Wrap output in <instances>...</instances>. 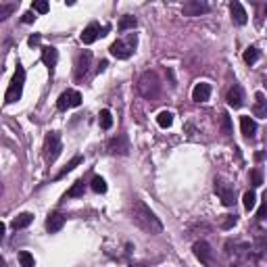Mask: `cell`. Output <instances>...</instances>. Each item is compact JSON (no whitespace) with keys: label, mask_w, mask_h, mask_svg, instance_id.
Segmentation results:
<instances>
[{"label":"cell","mask_w":267,"mask_h":267,"mask_svg":"<svg viewBox=\"0 0 267 267\" xmlns=\"http://www.w3.org/2000/svg\"><path fill=\"white\" fill-rule=\"evenodd\" d=\"M225 255L232 267H257L259 255L255 246L242 240H227L225 242Z\"/></svg>","instance_id":"6da1fadb"},{"label":"cell","mask_w":267,"mask_h":267,"mask_svg":"<svg viewBox=\"0 0 267 267\" xmlns=\"http://www.w3.org/2000/svg\"><path fill=\"white\" fill-rule=\"evenodd\" d=\"M132 219L140 230H144V232L150 234V236H159L163 232L161 219H159L155 215V211H150V207L146 203H142V201L132 203Z\"/></svg>","instance_id":"7a4b0ae2"},{"label":"cell","mask_w":267,"mask_h":267,"mask_svg":"<svg viewBox=\"0 0 267 267\" xmlns=\"http://www.w3.org/2000/svg\"><path fill=\"white\" fill-rule=\"evenodd\" d=\"M138 92L152 100L159 96V92H161V82H159V75L155 73V71H146V73H142L140 80H138Z\"/></svg>","instance_id":"3957f363"},{"label":"cell","mask_w":267,"mask_h":267,"mask_svg":"<svg viewBox=\"0 0 267 267\" xmlns=\"http://www.w3.org/2000/svg\"><path fill=\"white\" fill-rule=\"evenodd\" d=\"M23 84H25V69H23L21 65H17L15 75H13V82H11V86H9L7 94H5L7 104L17 102V100L21 98V94H23Z\"/></svg>","instance_id":"277c9868"},{"label":"cell","mask_w":267,"mask_h":267,"mask_svg":"<svg viewBox=\"0 0 267 267\" xmlns=\"http://www.w3.org/2000/svg\"><path fill=\"white\" fill-rule=\"evenodd\" d=\"M136 42H138V38L132 33L128 40H117V42H113L111 44V55L115 57V59H121V61H126V59H130L132 55H134V48H136Z\"/></svg>","instance_id":"5b68a950"},{"label":"cell","mask_w":267,"mask_h":267,"mask_svg":"<svg viewBox=\"0 0 267 267\" xmlns=\"http://www.w3.org/2000/svg\"><path fill=\"white\" fill-rule=\"evenodd\" d=\"M63 146H61V136L59 132H50L46 136V142H44V159H46V163H55L57 161V157L61 155Z\"/></svg>","instance_id":"8992f818"},{"label":"cell","mask_w":267,"mask_h":267,"mask_svg":"<svg viewBox=\"0 0 267 267\" xmlns=\"http://www.w3.org/2000/svg\"><path fill=\"white\" fill-rule=\"evenodd\" d=\"M192 251H194V257H197L203 265H207V267H217V261H215V257H213V248L209 246V242H205V240L194 242Z\"/></svg>","instance_id":"52a82bcc"},{"label":"cell","mask_w":267,"mask_h":267,"mask_svg":"<svg viewBox=\"0 0 267 267\" xmlns=\"http://www.w3.org/2000/svg\"><path fill=\"white\" fill-rule=\"evenodd\" d=\"M82 104V94L78 90H65L61 96H59V111H67V109H73V106H80Z\"/></svg>","instance_id":"ba28073f"},{"label":"cell","mask_w":267,"mask_h":267,"mask_svg":"<svg viewBox=\"0 0 267 267\" xmlns=\"http://www.w3.org/2000/svg\"><path fill=\"white\" fill-rule=\"evenodd\" d=\"M215 194L219 197V201L225 205V207H232L234 205V188L225 184L223 180H215Z\"/></svg>","instance_id":"9c48e42d"},{"label":"cell","mask_w":267,"mask_h":267,"mask_svg":"<svg viewBox=\"0 0 267 267\" xmlns=\"http://www.w3.org/2000/svg\"><path fill=\"white\" fill-rule=\"evenodd\" d=\"M90 63H92V52L90 50L80 52L78 61H75V80H84V75L88 73V69H90Z\"/></svg>","instance_id":"30bf717a"},{"label":"cell","mask_w":267,"mask_h":267,"mask_svg":"<svg viewBox=\"0 0 267 267\" xmlns=\"http://www.w3.org/2000/svg\"><path fill=\"white\" fill-rule=\"evenodd\" d=\"M106 148H109L111 155H128L130 152V142H128V138L123 136V134H119V136H115V138L109 140Z\"/></svg>","instance_id":"8fae6325"},{"label":"cell","mask_w":267,"mask_h":267,"mask_svg":"<svg viewBox=\"0 0 267 267\" xmlns=\"http://www.w3.org/2000/svg\"><path fill=\"white\" fill-rule=\"evenodd\" d=\"M205 13H209V5L203 3V0H188L184 5V15L188 17H201Z\"/></svg>","instance_id":"7c38bea8"},{"label":"cell","mask_w":267,"mask_h":267,"mask_svg":"<svg viewBox=\"0 0 267 267\" xmlns=\"http://www.w3.org/2000/svg\"><path fill=\"white\" fill-rule=\"evenodd\" d=\"M227 104L232 106V109H240V106L244 104V92H242V88L240 86H234V88H230V92H227Z\"/></svg>","instance_id":"4fadbf2b"},{"label":"cell","mask_w":267,"mask_h":267,"mask_svg":"<svg viewBox=\"0 0 267 267\" xmlns=\"http://www.w3.org/2000/svg\"><path fill=\"white\" fill-rule=\"evenodd\" d=\"M209 98H211V86L209 84L201 82V84L194 86V90H192V100L194 102H207Z\"/></svg>","instance_id":"5bb4252c"},{"label":"cell","mask_w":267,"mask_h":267,"mask_svg":"<svg viewBox=\"0 0 267 267\" xmlns=\"http://www.w3.org/2000/svg\"><path fill=\"white\" fill-rule=\"evenodd\" d=\"M100 31H104V29H100L98 23H90V25H88V27L84 29V33H82V42H84V44H92V42H96L98 35H102Z\"/></svg>","instance_id":"9a60e30c"},{"label":"cell","mask_w":267,"mask_h":267,"mask_svg":"<svg viewBox=\"0 0 267 267\" xmlns=\"http://www.w3.org/2000/svg\"><path fill=\"white\" fill-rule=\"evenodd\" d=\"M230 13H232V21L238 23V25H246L248 21V17H246V11L240 3H232L230 5Z\"/></svg>","instance_id":"2e32d148"},{"label":"cell","mask_w":267,"mask_h":267,"mask_svg":"<svg viewBox=\"0 0 267 267\" xmlns=\"http://www.w3.org/2000/svg\"><path fill=\"white\" fill-rule=\"evenodd\" d=\"M63 225H65V217L61 213H52V215L46 219V230L50 234H57L59 230H63Z\"/></svg>","instance_id":"e0dca14e"},{"label":"cell","mask_w":267,"mask_h":267,"mask_svg":"<svg viewBox=\"0 0 267 267\" xmlns=\"http://www.w3.org/2000/svg\"><path fill=\"white\" fill-rule=\"evenodd\" d=\"M59 61V50L55 46H44L42 48V63L46 67H55Z\"/></svg>","instance_id":"ac0fdd59"},{"label":"cell","mask_w":267,"mask_h":267,"mask_svg":"<svg viewBox=\"0 0 267 267\" xmlns=\"http://www.w3.org/2000/svg\"><path fill=\"white\" fill-rule=\"evenodd\" d=\"M253 113H255V117H267V98H265L263 92H257V94H255Z\"/></svg>","instance_id":"d6986e66"},{"label":"cell","mask_w":267,"mask_h":267,"mask_svg":"<svg viewBox=\"0 0 267 267\" xmlns=\"http://www.w3.org/2000/svg\"><path fill=\"white\" fill-rule=\"evenodd\" d=\"M240 130H242V134L246 138H253L257 134V123L251 117H248V115H244V117H240Z\"/></svg>","instance_id":"ffe728a7"},{"label":"cell","mask_w":267,"mask_h":267,"mask_svg":"<svg viewBox=\"0 0 267 267\" xmlns=\"http://www.w3.org/2000/svg\"><path fill=\"white\" fill-rule=\"evenodd\" d=\"M255 251L257 255H267V232L255 230Z\"/></svg>","instance_id":"44dd1931"},{"label":"cell","mask_w":267,"mask_h":267,"mask_svg":"<svg viewBox=\"0 0 267 267\" xmlns=\"http://www.w3.org/2000/svg\"><path fill=\"white\" fill-rule=\"evenodd\" d=\"M33 221V215L31 213H21V215H17L15 219H13V230H23V227H27L29 223Z\"/></svg>","instance_id":"7402d4cb"},{"label":"cell","mask_w":267,"mask_h":267,"mask_svg":"<svg viewBox=\"0 0 267 267\" xmlns=\"http://www.w3.org/2000/svg\"><path fill=\"white\" fill-rule=\"evenodd\" d=\"M82 161H84V157H82V155H75V157L71 159V161L65 165V169H61V171L57 173V180H61V177H63V175H67L69 171H73V169H75V167H78Z\"/></svg>","instance_id":"603a6c76"},{"label":"cell","mask_w":267,"mask_h":267,"mask_svg":"<svg viewBox=\"0 0 267 267\" xmlns=\"http://www.w3.org/2000/svg\"><path fill=\"white\" fill-rule=\"evenodd\" d=\"M98 117H100L98 121H100V128H102V130H111V128H113V115H111L109 109H102Z\"/></svg>","instance_id":"cb8c5ba5"},{"label":"cell","mask_w":267,"mask_h":267,"mask_svg":"<svg viewBox=\"0 0 267 267\" xmlns=\"http://www.w3.org/2000/svg\"><path fill=\"white\" fill-rule=\"evenodd\" d=\"M136 25H138L136 17H132V15H126V17H121V21H119V31H128V29H134Z\"/></svg>","instance_id":"d4e9b609"},{"label":"cell","mask_w":267,"mask_h":267,"mask_svg":"<svg viewBox=\"0 0 267 267\" xmlns=\"http://www.w3.org/2000/svg\"><path fill=\"white\" fill-rule=\"evenodd\" d=\"M242 205H244V209H246V211L255 209V205H257V194H255L253 190L244 192V197H242Z\"/></svg>","instance_id":"484cf974"},{"label":"cell","mask_w":267,"mask_h":267,"mask_svg":"<svg viewBox=\"0 0 267 267\" xmlns=\"http://www.w3.org/2000/svg\"><path fill=\"white\" fill-rule=\"evenodd\" d=\"M157 123L163 130H167V128H171V123H173V115L169 111H161V113H159V117H157Z\"/></svg>","instance_id":"4316f807"},{"label":"cell","mask_w":267,"mask_h":267,"mask_svg":"<svg viewBox=\"0 0 267 267\" xmlns=\"http://www.w3.org/2000/svg\"><path fill=\"white\" fill-rule=\"evenodd\" d=\"M67 197H69V199H78V197H84V182H82V180H78L73 186H71V188L67 190Z\"/></svg>","instance_id":"83f0119b"},{"label":"cell","mask_w":267,"mask_h":267,"mask_svg":"<svg viewBox=\"0 0 267 267\" xmlns=\"http://www.w3.org/2000/svg\"><path fill=\"white\" fill-rule=\"evenodd\" d=\"M257 59H259V50H257L255 46H251V48L244 50V63L253 65V63H257Z\"/></svg>","instance_id":"f1b7e54d"},{"label":"cell","mask_w":267,"mask_h":267,"mask_svg":"<svg viewBox=\"0 0 267 267\" xmlns=\"http://www.w3.org/2000/svg\"><path fill=\"white\" fill-rule=\"evenodd\" d=\"M236 221H238L236 215H221V219H219V227H221V230H230V227H234V225H236Z\"/></svg>","instance_id":"f546056e"},{"label":"cell","mask_w":267,"mask_h":267,"mask_svg":"<svg viewBox=\"0 0 267 267\" xmlns=\"http://www.w3.org/2000/svg\"><path fill=\"white\" fill-rule=\"evenodd\" d=\"M92 190L94 192H98V194H104L106 192V182L102 180V177H92Z\"/></svg>","instance_id":"4dcf8cb0"},{"label":"cell","mask_w":267,"mask_h":267,"mask_svg":"<svg viewBox=\"0 0 267 267\" xmlns=\"http://www.w3.org/2000/svg\"><path fill=\"white\" fill-rule=\"evenodd\" d=\"M15 9H17V5H15V3H11V5L0 3V21H5V19H7V17H9Z\"/></svg>","instance_id":"1f68e13d"},{"label":"cell","mask_w":267,"mask_h":267,"mask_svg":"<svg viewBox=\"0 0 267 267\" xmlns=\"http://www.w3.org/2000/svg\"><path fill=\"white\" fill-rule=\"evenodd\" d=\"M19 263H21V267H35V261H33V257L29 253H21L19 255Z\"/></svg>","instance_id":"d6a6232c"},{"label":"cell","mask_w":267,"mask_h":267,"mask_svg":"<svg viewBox=\"0 0 267 267\" xmlns=\"http://www.w3.org/2000/svg\"><path fill=\"white\" fill-rule=\"evenodd\" d=\"M257 217H259L261 221H267V194H265L263 205H261V207H259V211H257Z\"/></svg>","instance_id":"836d02e7"},{"label":"cell","mask_w":267,"mask_h":267,"mask_svg":"<svg viewBox=\"0 0 267 267\" xmlns=\"http://www.w3.org/2000/svg\"><path fill=\"white\" fill-rule=\"evenodd\" d=\"M33 11L40 13V15L48 13V3H44V0H38V3H33Z\"/></svg>","instance_id":"e575fe53"},{"label":"cell","mask_w":267,"mask_h":267,"mask_svg":"<svg viewBox=\"0 0 267 267\" xmlns=\"http://www.w3.org/2000/svg\"><path fill=\"white\" fill-rule=\"evenodd\" d=\"M251 177H253V186H263V175H261V171L259 169H253V173H251Z\"/></svg>","instance_id":"d590c367"},{"label":"cell","mask_w":267,"mask_h":267,"mask_svg":"<svg viewBox=\"0 0 267 267\" xmlns=\"http://www.w3.org/2000/svg\"><path fill=\"white\" fill-rule=\"evenodd\" d=\"M221 117H223V132H225V134H230V132H232V123H230V117H227L225 113H223Z\"/></svg>","instance_id":"8d00e7d4"},{"label":"cell","mask_w":267,"mask_h":267,"mask_svg":"<svg viewBox=\"0 0 267 267\" xmlns=\"http://www.w3.org/2000/svg\"><path fill=\"white\" fill-rule=\"evenodd\" d=\"M29 46H35V44H40V35L35 33V35H29V40H27Z\"/></svg>","instance_id":"74e56055"},{"label":"cell","mask_w":267,"mask_h":267,"mask_svg":"<svg viewBox=\"0 0 267 267\" xmlns=\"http://www.w3.org/2000/svg\"><path fill=\"white\" fill-rule=\"evenodd\" d=\"M33 19H35V15H33V13H25V15H23V23H31Z\"/></svg>","instance_id":"f35d334b"},{"label":"cell","mask_w":267,"mask_h":267,"mask_svg":"<svg viewBox=\"0 0 267 267\" xmlns=\"http://www.w3.org/2000/svg\"><path fill=\"white\" fill-rule=\"evenodd\" d=\"M106 65H109L106 61H100V65H98V71H104V69H106Z\"/></svg>","instance_id":"ab89813d"},{"label":"cell","mask_w":267,"mask_h":267,"mask_svg":"<svg viewBox=\"0 0 267 267\" xmlns=\"http://www.w3.org/2000/svg\"><path fill=\"white\" fill-rule=\"evenodd\" d=\"M265 15H267V7H265Z\"/></svg>","instance_id":"60d3db41"}]
</instances>
